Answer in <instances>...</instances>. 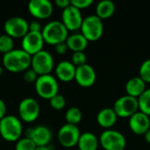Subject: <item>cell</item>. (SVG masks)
<instances>
[{
  "mask_svg": "<svg viewBox=\"0 0 150 150\" xmlns=\"http://www.w3.org/2000/svg\"><path fill=\"white\" fill-rule=\"evenodd\" d=\"M32 55L24 51L22 48L13 49L12 51L4 54L3 65L11 73H19L25 71L31 68Z\"/></svg>",
  "mask_w": 150,
  "mask_h": 150,
  "instance_id": "cell-1",
  "label": "cell"
},
{
  "mask_svg": "<svg viewBox=\"0 0 150 150\" xmlns=\"http://www.w3.org/2000/svg\"><path fill=\"white\" fill-rule=\"evenodd\" d=\"M41 34L45 43L55 46L66 41L69 31L61 20H52L42 27Z\"/></svg>",
  "mask_w": 150,
  "mask_h": 150,
  "instance_id": "cell-2",
  "label": "cell"
},
{
  "mask_svg": "<svg viewBox=\"0 0 150 150\" xmlns=\"http://www.w3.org/2000/svg\"><path fill=\"white\" fill-rule=\"evenodd\" d=\"M22 122L14 115H6L0 120V135L8 142H16L21 138Z\"/></svg>",
  "mask_w": 150,
  "mask_h": 150,
  "instance_id": "cell-3",
  "label": "cell"
},
{
  "mask_svg": "<svg viewBox=\"0 0 150 150\" xmlns=\"http://www.w3.org/2000/svg\"><path fill=\"white\" fill-rule=\"evenodd\" d=\"M80 30L88 41H96L104 33V24L102 19L95 14L89 15L83 19Z\"/></svg>",
  "mask_w": 150,
  "mask_h": 150,
  "instance_id": "cell-4",
  "label": "cell"
},
{
  "mask_svg": "<svg viewBox=\"0 0 150 150\" xmlns=\"http://www.w3.org/2000/svg\"><path fill=\"white\" fill-rule=\"evenodd\" d=\"M35 91L39 97L43 99H50L59 91V84L56 77L48 74L39 76L34 83Z\"/></svg>",
  "mask_w": 150,
  "mask_h": 150,
  "instance_id": "cell-5",
  "label": "cell"
},
{
  "mask_svg": "<svg viewBox=\"0 0 150 150\" xmlns=\"http://www.w3.org/2000/svg\"><path fill=\"white\" fill-rule=\"evenodd\" d=\"M98 141L105 150H125L127 145L125 136L120 132L113 129L105 130Z\"/></svg>",
  "mask_w": 150,
  "mask_h": 150,
  "instance_id": "cell-6",
  "label": "cell"
},
{
  "mask_svg": "<svg viewBox=\"0 0 150 150\" xmlns=\"http://www.w3.org/2000/svg\"><path fill=\"white\" fill-rule=\"evenodd\" d=\"M54 66L53 55L47 50H40L32 55L31 69H33L38 76L48 75L53 70Z\"/></svg>",
  "mask_w": 150,
  "mask_h": 150,
  "instance_id": "cell-7",
  "label": "cell"
},
{
  "mask_svg": "<svg viewBox=\"0 0 150 150\" xmlns=\"http://www.w3.org/2000/svg\"><path fill=\"white\" fill-rule=\"evenodd\" d=\"M18 112L20 120L26 123H32L38 119L40 107L37 100L34 98H25L19 102Z\"/></svg>",
  "mask_w": 150,
  "mask_h": 150,
  "instance_id": "cell-8",
  "label": "cell"
},
{
  "mask_svg": "<svg viewBox=\"0 0 150 150\" xmlns=\"http://www.w3.org/2000/svg\"><path fill=\"white\" fill-rule=\"evenodd\" d=\"M118 118H130L139 111L138 100L128 95L119 98L112 107Z\"/></svg>",
  "mask_w": 150,
  "mask_h": 150,
  "instance_id": "cell-9",
  "label": "cell"
},
{
  "mask_svg": "<svg viewBox=\"0 0 150 150\" xmlns=\"http://www.w3.org/2000/svg\"><path fill=\"white\" fill-rule=\"evenodd\" d=\"M5 33L11 38H23L29 32V24L22 17L15 16L9 18L4 24Z\"/></svg>",
  "mask_w": 150,
  "mask_h": 150,
  "instance_id": "cell-10",
  "label": "cell"
},
{
  "mask_svg": "<svg viewBox=\"0 0 150 150\" xmlns=\"http://www.w3.org/2000/svg\"><path fill=\"white\" fill-rule=\"evenodd\" d=\"M80 135L81 132L77 126L66 123L59 129L57 137L62 147L69 149L77 145Z\"/></svg>",
  "mask_w": 150,
  "mask_h": 150,
  "instance_id": "cell-11",
  "label": "cell"
},
{
  "mask_svg": "<svg viewBox=\"0 0 150 150\" xmlns=\"http://www.w3.org/2000/svg\"><path fill=\"white\" fill-rule=\"evenodd\" d=\"M25 137L30 138L37 147H43L50 145L53 134L47 127L39 125L34 127L28 128L25 132Z\"/></svg>",
  "mask_w": 150,
  "mask_h": 150,
  "instance_id": "cell-12",
  "label": "cell"
},
{
  "mask_svg": "<svg viewBox=\"0 0 150 150\" xmlns=\"http://www.w3.org/2000/svg\"><path fill=\"white\" fill-rule=\"evenodd\" d=\"M83 16L80 10L73 6L70 3V5L62 10V22L66 26L68 31H77L80 29L82 22H83Z\"/></svg>",
  "mask_w": 150,
  "mask_h": 150,
  "instance_id": "cell-13",
  "label": "cell"
},
{
  "mask_svg": "<svg viewBox=\"0 0 150 150\" xmlns=\"http://www.w3.org/2000/svg\"><path fill=\"white\" fill-rule=\"evenodd\" d=\"M44 40L41 33L28 32L21 41V47L24 51L28 53L30 55H33L36 53L43 49Z\"/></svg>",
  "mask_w": 150,
  "mask_h": 150,
  "instance_id": "cell-14",
  "label": "cell"
},
{
  "mask_svg": "<svg viewBox=\"0 0 150 150\" xmlns=\"http://www.w3.org/2000/svg\"><path fill=\"white\" fill-rule=\"evenodd\" d=\"M30 14L39 19L49 18L54 11L53 4L48 0H31L27 4Z\"/></svg>",
  "mask_w": 150,
  "mask_h": 150,
  "instance_id": "cell-15",
  "label": "cell"
},
{
  "mask_svg": "<svg viewBox=\"0 0 150 150\" xmlns=\"http://www.w3.org/2000/svg\"><path fill=\"white\" fill-rule=\"evenodd\" d=\"M75 80L81 87H91L97 80V74L94 68L88 63L76 67Z\"/></svg>",
  "mask_w": 150,
  "mask_h": 150,
  "instance_id": "cell-16",
  "label": "cell"
},
{
  "mask_svg": "<svg viewBox=\"0 0 150 150\" xmlns=\"http://www.w3.org/2000/svg\"><path fill=\"white\" fill-rule=\"evenodd\" d=\"M128 125L134 134L144 135L150 128V119L148 115L138 111L129 118Z\"/></svg>",
  "mask_w": 150,
  "mask_h": 150,
  "instance_id": "cell-17",
  "label": "cell"
},
{
  "mask_svg": "<svg viewBox=\"0 0 150 150\" xmlns=\"http://www.w3.org/2000/svg\"><path fill=\"white\" fill-rule=\"evenodd\" d=\"M76 67L69 61H62L55 67V75L62 82H70L75 79Z\"/></svg>",
  "mask_w": 150,
  "mask_h": 150,
  "instance_id": "cell-18",
  "label": "cell"
},
{
  "mask_svg": "<svg viewBox=\"0 0 150 150\" xmlns=\"http://www.w3.org/2000/svg\"><path fill=\"white\" fill-rule=\"evenodd\" d=\"M118 120V116L112 108H104L100 110L97 115L98 124L106 129H112V127L116 124Z\"/></svg>",
  "mask_w": 150,
  "mask_h": 150,
  "instance_id": "cell-19",
  "label": "cell"
},
{
  "mask_svg": "<svg viewBox=\"0 0 150 150\" xmlns=\"http://www.w3.org/2000/svg\"><path fill=\"white\" fill-rule=\"evenodd\" d=\"M66 44L68 48L74 52H84L86 47H88L89 41L81 33H74L72 34H69Z\"/></svg>",
  "mask_w": 150,
  "mask_h": 150,
  "instance_id": "cell-20",
  "label": "cell"
},
{
  "mask_svg": "<svg viewBox=\"0 0 150 150\" xmlns=\"http://www.w3.org/2000/svg\"><path fill=\"white\" fill-rule=\"evenodd\" d=\"M146 83L139 76H134L130 78L126 83V92L127 95L138 98L146 90Z\"/></svg>",
  "mask_w": 150,
  "mask_h": 150,
  "instance_id": "cell-21",
  "label": "cell"
},
{
  "mask_svg": "<svg viewBox=\"0 0 150 150\" xmlns=\"http://www.w3.org/2000/svg\"><path fill=\"white\" fill-rule=\"evenodd\" d=\"M76 146L79 150H98L99 141L93 133L84 132L81 134Z\"/></svg>",
  "mask_w": 150,
  "mask_h": 150,
  "instance_id": "cell-22",
  "label": "cell"
},
{
  "mask_svg": "<svg viewBox=\"0 0 150 150\" xmlns=\"http://www.w3.org/2000/svg\"><path fill=\"white\" fill-rule=\"evenodd\" d=\"M115 4L111 0H102L98 3L96 6V16L100 19H105L111 18L115 12Z\"/></svg>",
  "mask_w": 150,
  "mask_h": 150,
  "instance_id": "cell-23",
  "label": "cell"
},
{
  "mask_svg": "<svg viewBox=\"0 0 150 150\" xmlns=\"http://www.w3.org/2000/svg\"><path fill=\"white\" fill-rule=\"evenodd\" d=\"M82 118H83L82 111L76 106H72L69 108L65 113V119L68 124L77 126L81 122Z\"/></svg>",
  "mask_w": 150,
  "mask_h": 150,
  "instance_id": "cell-24",
  "label": "cell"
},
{
  "mask_svg": "<svg viewBox=\"0 0 150 150\" xmlns=\"http://www.w3.org/2000/svg\"><path fill=\"white\" fill-rule=\"evenodd\" d=\"M139 112L150 117V89H147L138 98Z\"/></svg>",
  "mask_w": 150,
  "mask_h": 150,
  "instance_id": "cell-25",
  "label": "cell"
},
{
  "mask_svg": "<svg viewBox=\"0 0 150 150\" xmlns=\"http://www.w3.org/2000/svg\"><path fill=\"white\" fill-rule=\"evenodd\" d=\"M14 49L13 38L7 35L6 33L0 35V53L5 54Z\"/></svg>",
  "mask_w": 150,
  "mask_h": 150,
  "instance_id": "cell-26",
  "label": "cell"
},
{
  "mask_svg": "<svg viewBox=\"0 0 150 150\" xmlns=\"http://www.w3.org/2000/svg\"><path fill=\"white\" fill-rule=\"evenodd\" d=\"M36 148L35 143L28 137L20 138L15 145V150H35Z\"/></svg>",
  "mask_w": 150,
  "mask_h": 150,
  "instance_id": "cell-27",
  "label": "cell"
},
{
  "mask_svg": "<svg viewBox=\"0 0 150 150\" xmlns=\"http://www.w3.org/2000/svg\"><path fill=\"white\" fill-rule=\"evenodd\" d=\"M139 77L146 83H150V59L145 60L139 69Z\"/></svg>",
  "mask_w": 150,
  "mask_h": 150,
  "instance_id": "cell-28",
  "label": "cell"
},
{
  "mask_svg": "<svg viewBox=\"0 0 150 150\" xmlns=\"http://www.w3.org/2000/svg\"><path fill=\"white\" fill-rule=\"evenodd\" d=\"M49 103H50L51 107L53 109H54V110H57V111L62 110L66 105L65 98L62 95L59 94V93L56 94L55 96H54L52 98H50Z\"/></svg>",
  "mask_w": 150,
  "mask_h": 150,
  "instance_id": "cell-29",
  "label": "cell"
},
{
  "mask_svg": "<svg viewBox=\"0 0 150 150\" xmlns=\"http://www.w3.org/2000/svg\"><path fill=\"white\" fill-rule=\"evenodd\" d=\"M71 62L76 66L79 67L87 63V56L84 52H74L71 57Z\"/></svg>",
  "mask_w": 150,
  "mask_h": 150,
  "instance_id": "cell-30",
  "label": "cell"
},
{
  "mask_svg": "<svg viewBox=\"0 0 150 150\" xmlns=\"http://www.w3.org/2000/svg\"><path fill=\"white\" fill-rule=\"evenodd\" d=\"M70 3L73 6H75L76 8L81 11L83 9L89 8L93 4V1L92 0H71Z\"/></svg>",
  "mask_w": 150,
  "mask_h": 150,
  "instance_id": "cell-31",
  "label": "cell"
},
{
  "mask_svg": "<svg viewBox=\"0 0 150 150\" xmlns=\"http://www.w3.org/2000/svg\"><path fill=\"white\" fill-rule=\"evenodd\" d=\"M38 76V74L31 68H29L24 72V79L27 83H35Z\"/></svg>",
  "mask_w": 150,
  "mask_h": 150,
  "instance_id": "cell-32",
  "label": "cell"
},
{
  "mask_svg": "<svg viewBox=\"0 0 150 150\" xmlns=\"http://www.w3.org/2000/svg\"><path fill=\"white\" fill-rule=\"evenodd\" d=\"M54 49H55V52L58 54H66V52L68 51V46L66 44V42H62V43H59L57 45L54 46Z\"/></svg>",
  "mask_w": 150,
  "mask_h": 150,
  "instance_id": "cell-33",
  "label": "cell"
},
{
  "mask_svg": "<svg viewBox=\"0 0 150 150\" xmlns=\"http://www.w3.org/2000/svg\"><path fill=\"white\" fill-rule=\"evenodd\" d=\"M42 26L39 21H32L29 24V32H36V33H41Z\"/></svg>",
  "mask_w": 150,
  "mask_h": 150,
  "instance_id": "cell-34",
  "label": "cell"
},
{
  "mask_svg": "<svg viewBox=\"0 0 150 150\" xmlns=\"http://www.w3.org/2000/svg\"><path fill=\"white\" fill-rule=\"evenodd\" d=\"M54 4L58 8L64 10L65 8L70 5V1L69 0H55Z\"/></svg>",
  "mask_w": 150,
  "mask_h": 150,
  "instance_id": "cell-35",
  "label": "cell"
},
{
  "mask_svg": "<svg viewBox=\"0 0 150 150\" xmlns=\"http://www.w3.org/2000/svg\"><path fill=\"white\" fill-rule=\"evenodd\" d=\"M6 111L7 107L3 99L0 98V120H2L4 116H6Z\"/></svg>",
  "mask_w": 150,
  "mask_h": 150,
  "instance_id": "cell-36",
  "label": "cell"
},
{
  "mask_svg": "<svg viewBox=\"0 0 150 150\" xmlns=\"http://www.w3.org/2000/svg\"><path fill=\"white\" fill-rule=\"evenodd\" d=\"M35 150H54V147L52 145L43 146V147H37Z\"/></svg>",
  "mask_w": 150,
  "mask_h": 150,
  "instance_id": "cell-37",
  "label": "cell"
},
{
  "mask_svg": "<svg viewBox=\"0 0 150 150\" xmlns=\"http://www.w3.org/2000/svg\"><path fill=\"white\" fill-rule=\"evenodd\" d=\"M144 138H145V141H146L149 144H150V128L145 133Z\"/></svg>",
  "mask_w": 150,
  "mask_h": 150,
  "instance_id": "cell-38",
  "label": "cell"
},
{
  "mask_svg": "<svg viewBox=\"0 0 150 150\" xmlns=\"http://www.w3.org/2000/svg\"><path fill=\"white\" fill-rule=\"evenodd\" d=\"M3 73H4V68L2 66H0V76L3 75Z\"/></svg>",
  "mask_w": 150,
  "mask_h": 150,
  "instance_id": "cell-39",
  "label": "cell"
}]
</instances>
